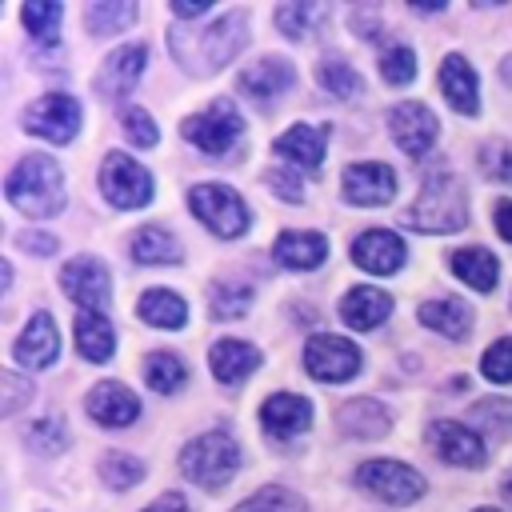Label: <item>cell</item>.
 <instances>
[{"label": "cell", "instance_id": "cell-1", "mask_svg": "<svg viewBox=\"0 0 512 512\" xmlns=\"http://www.w3.org/2000/svg\"><path fill=\"white\" fill-rule=\"evenodd\" d=\"M404 220L420 232H460L468 224V192L456 172L432 164L420 188V200L404 212Z\"/></svg>", "mask_w": 512, "mask_h": 512}, {"label": "cell", "instance_id": "cell-2", "mask_svg": "<svg viewBox=\"0 0 512 512\" xmlns=\"http://www.w3.org/2000/svg\"><path fill=\"white\" fill-rule=\"evenodd\" d=\"M4 196L24 216H56L64 208V172H60V164L52 156L32 152L8 172Z\"/></svg>", "mask_w": 512, "mask_h": 512}, {"label": "cell", "instance_id": "cell-3", "mask_svg": "<svg viewBox=\"0 0 512 512\" xmlns=\"http://www.w3.org/2000/svg\"><path fill=\"white\" fill-rule=\"evenodd\" d=\"M192 40H196V44H184V40L172 36L176 60H180L184 68L200 72V76H212L216 68H224V64L248 44V16H244V12H228L224 20H216L208 32H200V36H192Z\"/></svg>", "mask_w": 512, "mask_h": 512}, {"label": "cell", "instance_id": "cell-4", "mask_svg": "<svg viewBox=\"0 0 512 512\" xmlns=\"http://www.w3.org/2000/svg\"><path fill=\"white\" fill-rule=\"evenodd\" d=\"M236 468H240V448H236V440H232L228 432H220V428L196 436V440L184 444V452H180V472H184L192 484L208 488V492L224 488V484L236 476Z\"/></svg>", "mask_w": 512, "mask_h": 512}, {"label": "cell", "instance_id": "cell-5", "mask_svg": "<svg viewBox=\"0 0 512 512\" xmlns=\"http://www.w3.org/2000/svg\"><path fill=\"white\" fill-rule=\"evenodd\" d=\"M188 208L196 212V220L208 232H216L224 240H236L248 228V208H244L240 192L228 184H196L188 192Z\"/></svg>", "mask_w": 512, "mask_h": 512}, {"label": "cell", "instance_id": "cell-6", "mask_svg": "<svg viewBox=\"0 0 512 512\" xmlns=\"http://www.w3.org/2000/svg\"><path fill=\"white\" fill-rule=\"evenodd\" d=\"M100 192L116 208H144L152 200V176L128 152H108L100 164Z\"/></svg>", "mask_w": 512, "mask_h": 512}, {"label": "cell", "instance_id": "cell-7", "mask_svg": "<svg viewBox=\"0 0 512 512\" xmlns=\"http://www.w3.org/2000/svg\"><path fill=\"white\" fill-rule=\"evenodd\" d=\"M356 484L384 504H412L424 496V476L400 460H368L356 468Z\"/></svg>", "mask_w": 512, "mask_h": 512}, {"label": "cell", "instance_id": "cell-8", "mask_svg": "<svg viewBox=\"0 0 512 512\" xmlns=\"http://www.w3.org/2000/svg\"><path fill=\"white\" fill-rule=\"evenodd\" d=\"M180 132H184L200 152L220 156V152H228V148L236 144V136L244 132V120H240V112H236L232 100H212L204 112L188 116V120L180 124Z\"/></svg>", "mask_w": 512, "mask_h": 512}, {"label": "cell", "instance_id": "cell-9", "mask_svg": "<svg viewBox=\"0 0 512 512\" xmlns=\"http://www.w3.org/2000/svg\"><path fill=\"white\" fill-rule=\"evenodd\" d=\"M304 368L312 380H324V384H340V380H352L360 372V348L344 336H332V332H320L304 344Z\"/></svg>", "mask_w": 512, "mask_h": 512}, {"label": "cell", "instance_id": "cell-10", "mask_svg": "<svg viewBox=\"0 0 512 512\" xmlns=\"http://www.w3.org/2000/svg\"><path fill=\"white\" fill-rule=\"evenodd\" d=\"M24 128L52 144H68L80 132V104L64 92H48L24 108Z\"/></svg>", "mask_w": 512, "mask_h": 512}, {"label": "cell", "instance_id": "cell-11", "mask_svg": "<svg viewBox=\"0 0 512 512\" xmlns=\"http://www.w3.org/2000/svg\"><path fill=\"white\" fill-rule=\"evenodd\" d=\"M388 132H392V140L400 144V152H408L412 160H420V156L436 144L440 124H436L432 108H424V104H416V100H400V104L388 112Z\"/></svg>", "mask_w": 512, "mask_h": 512}, {"label": "cell", "instance_id": "cell-12", "mask_svg": "<svg viewBox=\"0 0 512 512\" xmlns=\"http://www.w3.org/2000/svg\"><path fill=\"white\" fill-rule=\"evenodd\" d=\"M60 284L80 304V312H100L108 304V292H112V276L96 256H72L60 268Z\"/></svg>", "mask_w": 512, "mask_h": 512}, {"label": "cell", "instance_id": "cell-13", "mask_svg": "<svg viewBox=\"0 0 512 512\" xmlns=\"http://www.w3.org/2000/svg\"><path fill=\"white\" fill-rule=\"evenodd\" d=\"M428 440H432V448L440 452V460H448V464H456V468H480V464L488 460L484 440H480V432H476L472 424L436 420V424L428 428Z\"/></svg>", "mask_w": 512, "mask_h": 512}, {"label": "cell", "instance_id": "cell-14", "mask_svg": "<svg viewBox=\"0 0 512 512\" xmlns=\"http://www.w3.org/2000/svg\"><path fill=\"white\" fill-rule=\"evenodd\" d=\"M392 192H396V176H392L388 164L364 160V164H348L344 168V196H348V204L376 208V204H388Z\"/></svg>", "mask_w": 512, "mask_h": 512}, {"label": "cell", "instance_id": "cell-15", "mask_svg": "<svg viewBox=\"0 0 512 512\" xmlns=\"http://www.w3.org/2000/svg\"><path fill=\"white\" fill-rule=\"evenodd\" d=\"M144 60H148V48H144V44L116 48V52L100 64V72H96V92H100L104 100H124V96L136 88V80H140V72H144Z\"/></svg>", "mask_w": 512, "mask_h": 512}, {"label": "cell", "instance_id": "cell-16", "mask_svg": "<svg viewBox=\"0 0 512 512\" xmlns=\"http://www.w3.org/2000/svg\"><path fill=\"white\" fill-rule=\"evenodd\" d=\"M260 424H264L268 436L292 440V436L308 432V424H312V404H308L304 396H296V392H276V396H268V400L260 404Z\"/></svg>", "mask_w": 512, "mask_h": 512}, {"label": "cell", "instance_id": "cell-17", "mask_svg": "<svg viewBox=\"0 0 512 512\" xmlns=\"http://www.w3.org/2000/svg\"><path fill=\"white\" fill-rule=\"evenodd\" d=\"M352 260L364 268V272H376V276H388L404 264V240L388 228H368L352 240Z\"/></svg>", "mask_w": 512, "mask_h": 512}, {"label": "cell", "instance_id": "cell-18", "mask_svg": "<svg viewBox=\"0 0 512 512\" xmlns=\"http://www.w3.org/2000/svg\"><path fill=\"white\" fill-rule=\"evenodd\" d=\"M12 356L24 364V368H48L56 356H60V332H56V320L48 312H36L24 332L16 336L12 344Z\"/></svg>", "mask_w": 512, "mask_h": 512}, {"label": "cell", "instance_id": "cell-19", "mask_svg": "<svg viewBox=\"0 0 512 512\" xmlns=\"http://www.w3.org/2000/svg\"><path fill=\"white\" fill-rule=\"evenodd\" d=\"M88 416L104 428H128L140 416V400H136L132 388H124L116 380H104L88 392Z\"/></svg>", "mask_w": 512, "mask_h": 512}, {"label": "cell", "instance_id": "cell-20", "mask_svg": "<svg viewBox=\"0 0 512 512\" xmlns=\"http://www.w3.org/2000/svg\"><path fill=\"white\" fill-rule=\"evenodd\" d=\"M292 80H296V72H292V64L284 56H260L256 64H248L240 72V92L260 100V104H268V100L284 96L292 88Z\"/></svg>", "mask_w": 512, "mask_h": 512}, {"label": "cell", "instance_id": "cell-21", "mask_svg": "<svg viewBox=\"0 0 512 512\" xmlns=\"http://www.w3.org/2000/svg\"><path fill=\"white\" fill-rule=\"evenodd\" d=\"M440 88H444L448 104L460 116H476L480 112V80H476L472 64L460 52H452V56L440 60Z\"/></svg>", "mask_w": 512, "mask_h": 512}, {"label": "cell", "instance_id": "cell-22", "mask_svg": "<svg viewBox=\"0 0 512 512\" xmlns=\"http://www.w3.org/2000/svg\"><path fill=\"white\" fill-rule=\"evenodd\" d=\"M276 156H288V164L320 176V164H324V132L320 128H308V124H292L284 128L276 140H272Z\"/></svg>", "mask_w": 512, "mask_h": 512}, {"label": "cell", "instance_id": "cell-23", "mask_svg": "<svg viewBox=\"0 0 512 512\" xmlns=\"http://www.w3.org/2000/svg\"><path fill=\"white\" fill-rule=\"evenodd\" d=\"M272 256L276 264L284 268H296V272H308L316 264H324L328 256V240L320 232H308V228H292V232H280L276 244H272Z\"/></svg>", "mask_w": 512, "mask_h": 512}, {"label": "cell", "instance_id": "cell-24", "mask_svg": "<svg viewBox=\"0 0 512 512\" xmlns=\"http://www.w3.org/2000/svg\"><path fill=\"white\" fill-rule=\"evenodd\" d=\"M388 312H392V296L380 292V288H372V284H360V288H352V292L340 300L344 324H348V328H360V332H372L376 324H384Z\"/></svg>", "mask_w": 512, "mask_h": 512}, {"label": "cell", "instance_id": "cell-25", "mask_svg": "<svg viewBox=\"0 0 512 512\" xmlns=\"http://www.w3.org/2000/svg\"><path fill=\"white\" fill-rule=\"evenodd\" d=\"M208 364H212V376L220 384H244L260 368V352L244 340H216L208 352Z\"/></svg>", "mask_w": 512, "mask_h": 512}, {"label": "cell", "instance_id": "cell-26", "mask_svg": "<svg viewBox=\"0 0 512 512\" xmlns=\"http://www.w3.org/2000/svg\"><path fill=\"white\" fill-rule=\"evenodd\" d=\"M336 420H340V428H344L348 436H360V440H376V436H384V432H388V424H392L388 408H384L380 400H368V396L340 404Z\"/></svg>", "mask_w": 512, "mask_h": 512}, {"label": "cell", "instance_id": "cell-27", "mask_svg": "<svg viewBox=\"0 0 512 512\" xmlns=\"http://www.w3.org/2000/svg\"><path fill=\"white\" fill-rule=\"evenodd\" d=\"M420 324L424 328H432V332H444V336H452V340H464L468 336V328H472V308L464 304V300H456V296H444V300H428V304H420Z\"/></svg>", "mask_w": 512, "mask_h": 512}, {"label": "cell", "instance_id": "cell-28", "mask_svg": "<svg viewBox=\"0 0 512 512\" xmlns=\"http://www.w3.org/2000/svg\"><path fill=\"white\" fill-rule=\"evenodd\" d=\"M448 268L476 292H492L496 288V276H500V264L488 248H460L448 256Z\"/></svg>", "mask_w": 512, "mask_h": 512}, {"label": "cell", "instance_id": "cell-29", "mask_svg": "<svg viewBox=\"0 0 512 512\" xmlns=\"http://www.w3.org/2000/svg\"><path fill=\"white\" fill-rule=\"evenodd\" d=\"M76 348H80L84 360H96V364H104L112 356L116 332H112L104 312H80L76 316Z\"/></svg>", "mask_w": 512, "mask_h": 512}, {"label": "cell", "instance_id": "cell-30", "mask_svg": "<svg viewBox=\"0 0 512 512\" xmlns=\"http://www.w3.org/2000/svg\"><path fill=\"white\" fill-rule=\"evenodd\" d=\"M132 256H136V264H180L184 248H180V240H176L168 228L144 224V228L132 236Z\"/></svg>", "mask_w": 512, "mask_h": 512}, {"label": "cell", "instance_id": "cell-31", "mask_svg": "<svg viewBox=\"0 0 512 512\" xmlns=\"http://www.w3.org/2000/svg\"><path fill=\"white\" fill-rule=\"evenodd\" d=\"M140 320H148L152 328H180L188 320V304L184 296H176L172 288H148L136 304Z\"/></svg>", "mask_w": 512, "mask_h": 512}, {"label": "cell", "instance_id": "cell-32", "mask_svg": "<svg viewBox=\"0 0 512 512\" xmlns=\"http://www.w3.org/2000/svg\"><path fill=\"white\" fill-rule=\"evenodd\" d=\"M468 420L480 424L476 432H488V436H496V440H508V436H512V400H504V396H488V400L472 404Z\"/></svg>", "mask_w": 512, "mask_h": 512}, {"label": "cell", "instance_id": "cell-33", "mask_svg": "<svg viewBox=\"0 0 512 512\" xmlns=\"http://www.w3.org/2000/svg\"><path fill=\"white\" fill-rule=\"evenodd\" d=\"M208 304H212L216 320H236V316H244L252 308V288L240 284V280H216Z\"/></svg>", "mask_w": 512, "mask_h": 512}, {"label": "cell", "instance_id": "cell-34", "mask_svg": "<svg viewBox=\"0 0 512 512\" xmlns=\"http://www.w3.org/2000/svg\"><path fill=\"white\" fill-rule=\"evenodd\" d=\"M144 380H148V388H156V392H176V388L188 380V368H184V360H180L176 352H152V356L144 360Z\"/></svg>", "mask_w": 512, "mask_h": 512}, {"label": "cell", "instance_id": "cell-35", "mask_svg": "<svg viewBox=\"0 0 512 512\" xmlns=\"http://www.w3.org/2000/svg\"><path fill=\"white\" fill-rule=\"evenodd\" d=\"M60 20H64V4H56V0H28V4H24V28H28L36 40H44V44L56 40Z\"/></svg>", "mask_w": 512, "mask_h": 512}, {"label": "cell", "instance_id": "cell-36", "mask_svg": "<svg viewBox=\"0 0 512 512\" xmlns=\"http://www.w3.org/2000/svg\"><path fill=\"white\" fill-rule=\"evenodd\" d=\"M232 512H308V504L296 496V492H288V488H276V484H268V488H260L256 496H248V500H240Z\"/></svg>", "mask_w": 512, "mask_h": 512}, {"label": "cell", "instance_id": "cell-37", "mask_svg": "<svg viewBox=\"0 0 512 512\" xmlns=\"http://www.w3.org/2000/svg\"><path fill=\"white\" fill-rule=\"evenodd\" d=\"M316 84L328 88L332 96H360V92H364L360 72H356L352 64H344V60H324V64L316 68Z\"/></svg>", "mask_w": 512, "mask_h": 512}, {"label": "cell", "instance_id": "cell-38", "mask_svg": "<svg viewBox=\"0 0 512 512\" xmlns=\"http://www.w3.org/2000/svg\"><path fill=\"white\" fill-rule=\"evenodd\" d=\"M100 480L108 488H132V484L144 480V464H140V456H128V452H104Z\"/></svg>", "mask_w": 512, "mask_h": 512}, {"label": "cell", "instance_id": "cell-39", "mask_svg": "<svg viewBox=\"0 0 512 512\" xmlns=\"http://www.w3.org/2000/svg\"><path fill=\"white\" fill-rule=\"evenodd\" d=\"M132 20H136V4H92L84 16L88 32H96V36H112V32L128 28Z\"/></svg>", "mask_w": 512, "mask_h": 512}, {"label": "cell", "instance_id": "cell-40", "mask_svg": "<svg viewBox=\"0 0 512 512\" xmlns=\"http://www.w3.org/2000/svg\"><path fill=\"white\" fill-rule=\"evenodd\" d=\"M320 4H280L276 8V28L284 32V36H292V40H304L316 24H320Z\"/></svg>", "mask_w": 512, "mask_h": 512}, {"label": "cell", "instance_id": "cell-41", "mask_svg": "<svg viewBox=\"0 0 512 512\" xmlns=\"http://www.w3.org/2000/svg\"><path fill=\"white\" fill-rule=\"evenodd\" d=\"M380 76H384V84H412L416 80V52L408 48V44H388L384 52H380Z\"/></svg>", "mask_w": 512, "mask_h": 512}, {"label": "cell", "instance_id": "cell-42", "mask_svg": "<svg viewBox=\"0 0 512 512\" xmlns=\"http://www.w3.org/2000/svg\"><path fill=\"white\" fill-rule=\"evenodd\" d=\"M28 444H32L36 452H44V456H56V452L68 448V432H64V424H60L56 416H48V420H36V424L28 428Z\"/></svg>", "mask_w": 512, "mask_h": 512}, {"label": "cell", "instance_id": "cell-43", "mask_svg": "<svg viewBox=\"0 0 512 512\" xmlns=\"http://www.w3.org/2000/svg\"><path fill=\"white\" fill-rule=\"evenodd\" d=\"M480 372H484L492 384H508V380H512V336L496 340V344L480 356Z\"/></svg>", "mask_w": 512, "mask_h": 512}, {"label": "cell", "instance_id": "cell-44", "mask_svg": "<svg viewBox=\"0 0 512 512\" xmlns=\"http://www.w3.org/2000/svg\"><path fill=\"white\" fill-rule=\"evenodd\" d=\"M120 120H124V132H128V140L136 144V148H152L156 144V120L144 112V108H136V104H128L124 112H120Z\"/></svg>", "mask_w": 512, "mask_h": 512}, {"label": "cell", "instance_id": "cell-45", "mask_svg": "<svg viewBox=\"0 0 512 512\" xmlns=\"http://www.w3.org/2000/svg\"><path fill=\"white\" fill-rule=\"evenodd\" d=\"M480 168H484L492 180L512 184V144H504V140L484 144V148H480Z\"/></svg>", "mask_w": 512, "mask_h": 512}, {"label": "cell", "instance_id": "cell-46", "mask_svg": "<svg viewBox=\"0 0 512 512\" xmlns=\"http://www.w3.org/2000/svg\"><path fill=\"white\" fill-rule=\"evenodd\" d=\"M0 416H12L20 404H28L32 400V384L24 380V376H16V372H0Z\"/></svg>", "mask_w": 512, "mask_h": 512}, {"label": "cell", "instance_id": "cell-47", "mask_svg": "<svg viewBox=\"0 0 512 512\" xmlns=\"http://www.w3.org/2000/svg\"><path fill=\"white\" fill-rule=\"evenodd\" d=\"M268 184H272V192H276L280 200H288V204H300V196H304L300 180H296L292 172H284V168H268Z\"/></svg>", "mask_w": 512, "mask_h": 512}, {"label": "cell", "instance_id": "cell-48", "mask_svg": "<svg viewBox=\"0 0 512 512\" xmlns=\"http://www.w3.org/2000/svg\"><path fill=\"white\" fill-rule=\"evenodd\" d=\"M168 8H172L180 20H196V16H204V12L212 8V0H172Z\"/></svg>", "mask_w": 512, "mask_h": 512}, {"label": "cell", "instance_id": "cell-49", "mask_svg": "<svg viewBox=\"0 0 512 512\" xmlns=\"http://www.w3.org/2000/svg\"><path fill=\"white\" fill-rule=\"evenodd\" d=\"M20 248H28V252H40V256H48V252H56V236H44V232H24L20 236Z\"/></svg>", "mask_w": 512, "mask_h": 512}, {"label": "cell", "instance_id": "cell-50", "mask_svg": "<svg viewBox=\"0 0 512 512\" xmlns=\"http://www.w3.org/2000/svg\"><path fill=\"white\" fill-rule=\"evenodd\" d=\"M144 512H188V504H184V496L180 492H164L160 500H152Z\"/></svg>", "mask_w": 512, "mask_h": 512}, {"label": "cell", "instance_id": "cell-51", "mask_svg": "<svg viewBox=\"0 0 512 512\" xmlns=\"http://www.w3.org/2000/svg\"><path fill=\"white\" fill-rule=\"evenodd\" d=\"M496 232L512 244V200H500L496 204Z\"/></svg>", "mask_w": 512, "mask_h": 512}, {"label": "cell", "instance_id": "cell-52", "mask_svg": "<svg viewBox=\"0 0 512 512\" xmlns=\"http://www.w3.org/2000/svg\"><path fill=\"white\" fill-rule=\"evenodd\" d=\"M408 8H416V12H440V8H448V4H444V0H420V4L412 0Z\"/></svg>", "mask_w": 512, "mask_h": 512}, {"label": "cell", "instance_id": "cell-53", "mask_svg": "<svg viewBox=\"0 0 512 512\" xmlns=\"http://www.w3.org/2000/svg\"><path fill=\"white\" fill-rule=\"evenodd\" d=\"M500 76H504V84H508V88H512V56H508V60H504V64H500Z\"/></svg>", "mask_w": 512, "mask_h": 512}, {"label": "cell", "instance_id": "cell-54", "mask_svg": "<svg viewBox=\"0 0 512 512\" xmlns=\"http://www.w3.org/2000/svg\"><path fill=\"white\" fill-rule=\"evenodd\" d=\"M476 512H500V508H476Z\"/></svg>", "mask_w": 512, "mask_h": 512}]
</instances>
